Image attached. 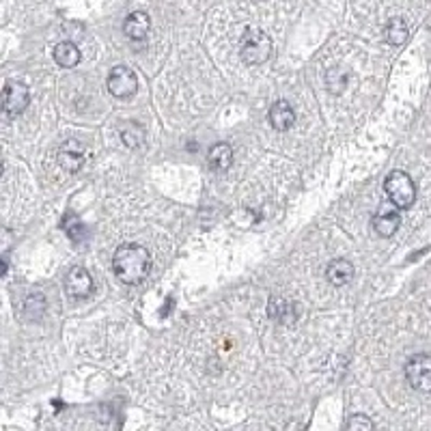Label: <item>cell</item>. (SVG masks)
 I'll return each mask as SVG.
<instances>
[{"mask_svg":"<svg viewBox=\"0 0 431 431\" xmlns=\"http://www.w3.org/2000/svg\"><path fill=\"white\" fill-rule=\"evenodd\" d=\"M112 270L117 278L125 285L143 283L151 270V255L149 250L138 244H123L117 248L112 257Z\"/></svg>","mask_w":431,"mask_h":431,"instance_id":"1","label":"cell"},{"mask_svg":"<svg viewBox=\"0 0 431 431\" xmlns=\"http://www.w3.org/2000/svg\"><path fill=\"white\" fill-rule=\"evenodd\" d=\"M384 190L388 194V198L393 200V205L397 210H408L414 205L416 200V186L412 182V177L403 170H393L386 182H384Z\"/></svg>","mask_w":431,"mask_h":431,"instance_id":"2","label":"cell"},{"mask_svg":"<svg viewBox=\"0 0 431 431\" xmlns=\"http://www.w3.org/2000/svg\"><path fill=\"white\" fill-rule=\"evenodd\" d=\"M240 54L248 65H261L272 54V41L263 31L250 29L244 33L240 43Z\"/></svg>","mask_w":431,"mask_h":431,"instance_id":"3","label":"cell"},{"mask_svg":"<svg viewBox=\"0 0 431 431\" xmlns=\"http://www.w3.org/2000/svg\"><path fill=\"white\" fill-rule=\"evenodd\" d=\"M405 377L414 390L431 393V356L429 353H416L405 365Z\"/></svg>","mask_w":431,"mask_h":431,"instance_id":"4","label":"cell"},{"mask_svg":"<svg viewBox=\"0 0 431 431\" xmlns=\"http://www.w3.org/2000/svg\"><path fill=\"white\" fill-rule=\"evenodd\" d=\"M106 85H108V91L115 97H119V99H128V97H132L138 91L136 73L130 67H125V65H119V67L110 69Z\"/></svg>","mask_w":431,"mask_h":431,"instance_id":"5","label":"cell"},{"mask_svg":"<svg viewBox=\"0 0 431 431\" xmlns=\"http://www.w3.org/2000/svg\"><path fill=\"white\" fill-rule=\"evenodd\" d=\"M31 104V93L29 89L20 82H7L3 91V108L9 117H17Z\"/></svg>","mask_w":431,"mask_h":431,"instance_id":"6","label":"cell"},{"mask_svg":"<svg viewBox=\"0 0 431 431\" xmlns=\"http://www.w3.org/2000/svg\"><path fill=\"white\" fill-rule=\"evenodd\" d=\"M95 285H93V278L85 268H71L67 274V281H65V291L71 298H89L93 293Z\"/></svg>","mask_w":431,"mask_h":431,"instance_id":"7","label":"cell"},{"mask_svg":"<svg viewBox=\"0 0 431 431\" xmlns=\"http://www.w3.org/2000/svg\"><path fill=\"white\" fill-rule=\"evenodd\" d=\"M149 29H151V20L145 11H134L125 17L123 22V33L128 39L132 41H140L149 35Z\"/></svg>","mask_w":431,"mask_h":431,"instance_id":"8","label":"cell"},{"mask_svg":"<svg viewBox=\"0 0 431 431\" xmlns=\"http://www.w3.org/2000/svg\"><path fill=\"white\" fill-rule=\"evenodd\" d=\"M268 313L278 323H293L298 319V304L287 298H272L268 304Z\"/></svg>","mask_w":431,"mask_h":431,"instance_id":"9","label":"cell"},{"mask_svg":"<svg viewBox=\"0 0 431 431\" xmlns=\"http://www.w3.org/2000/svg\"><path fill=\"white\" fill-rule=\"evenodd\" d=\"M270 123L278 132H287L291 128V125L295 123V110L289 101H285V99L276 101V104L270 108Z\"/></svg>","mask_w":431,"mask_h":431,"instance_id":"10","label":"cell"},{"mask_svg":"<svg viewBox=\"0 0 431 431\" xmlns=\"http://www.w3.org/2000/svg\"><path fill=\"white\" fill-rule=\"evenodd\" d=\"M353 274H356V270H353V265L347 259H335V261L328 263V270H326V278L335 287L347 285L353 278Z\"/></svg>","mask_w":431,"mask_h":431,"instance_id":"11","label":"cell"},{"mask_svg":"<svg viewBox=\"0 0 431 431\" xmlns=\"http://www.w3.org/2000/svg\"><path fill=\"white\" fill-rule=\"evenodd\" d=\"M59 164L67 170V173H78L85 164V151L75 145V143H67L61 147L59 151Z\"/></svg>","mask_w":431,"mask_h":431,"instance_id":"12","label":"cell"},{"mask_svg":"<svg viewBox=\"0 0 431 431\" xmlns=\"http://www.w3.org/2000/svg\"><path fill=\"white\" fill-rule=\"evenodd\" d=\"M399 224H401V218L397 212H382V214L373 216V220H371L373 231L379 238H393L399 229Z\"/></svg>","mask_w":431,"mask_h":431,"instance_id":"13","label":"cell"},{"mask_svg":"<svg viewBox=\"0 0 431 431\" xmlns=\"http://www.w3.org/2000/svg\"><path fill=\"white\" fill-rule=\"evenodd\" d=\"M233 162V149L226 145V143H216L212 149H210V154H207V164L212 170H226L231 166Z\"/></svg>","mask_w":431,"mask_h":431,"instance_id":"14","label":"cell"},{"mask_svg":"<svg viewBox=\"0 0 431 431\" xmlns=\"http://www.w3.org/2000/svg\"><path fill=\"white\" fill-rule=\"evenodd\" d=\"M52 54H54V61L61 67H73V65H78V61H80V50L75 48L71 41H61L54 48Z\"/></svg>","mask_w":431,"mask_h":431,"instance_id":"15","label":"cell"},{"mask_svg":"<svg viewBox=\"0 0 431 431\" xmlns=\"http://www.w3.org/2000/svg\"><path fill=\"white\" fill-rule=\"evenodd\" d=\"M384 37L390 45H401L405 39H408V24H405L401 17H393L386 29H384Z\"/></svg>","mask_w":431,"mask_h":431,"instance_id":"16","label":"cell"},{"mask_svg":"<svg viewBox=\"0 0 431 431\" xmlns=\"http://www.w3.org/2000/svg\"><path fill=\"white\" fill-rule=\"evenodd\" d=\"M121 140L128 145L130 149H136V147L143 145L145 132H143L140 125H136V123H125L123 128H121Z\"/></svg>","mask_w":431,"mask_h":431,"instance_id":"17","label":"cell"},{"mask_svg":"<svg viewBox=\"0 0 431 431\" xmlns=\"http://www.w3.org/2000/svg\"><path fill=\"white\" fill-rule=\"evenodd\" d=\"M326 82H328V89H330L333 93H341L347 85V73L341 67H335V69L328 71Z\"/></svg>","mask_w":431,"mask_h":431,"instance_id":"18","label":"cell"},{"mask_svg":"<svg viewBox=\"0 0 431 431\" xmlns=\"http://www.w3.org/2000/svg\"><path fill=\"white\" fill-rule=\"evenodd\" d=\"M347 431H373V421L365 414H353L347 421Z\"/></svg>","mask_w":431,"mask_h":431,"instance_id":"19","label":"cell"},{"mask_svg":"<svg viewBox=\"0 0 431 431\" xmlns=\"http://www.w3.org/2000/svg\"><path fill=\"white\" fill-rule=\"evenodd\" d=\"M67 233H69V238L73 240V242H80L82 238H85V226L78 222V218H73V224L69 226V229H67Z\"/></svg>","mask_w":431,"mask_h":431,"instance_id":"20","label":"cell"}]
</instances>
